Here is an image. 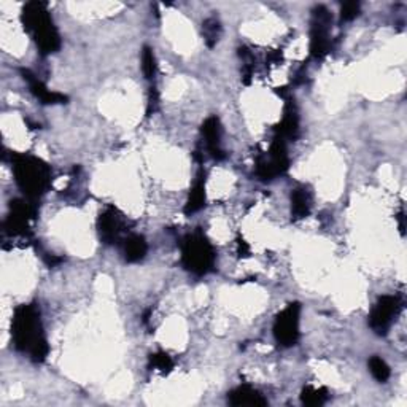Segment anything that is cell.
I'll return each mask as SVG.
<instances>
[{
	"mask_svg": "<svg viewBox=\"0 0 407 407\" xmlns=\"http://www.w3.org/2000/svg\"><path fill=\"white\" fill-rule=\"evenodd\" d=\"M204 205H205V174H204V170L200 169L198 172L196 182H194L191 191H189V196L185 205V214L186 215L196 214V212L202 209Z\"/></svg>",
	"mask_w": 407,
	"mask_h": 407,
	"instance_id": "16",
	"label": "cell"
},
{
	"mask_svg": "<svg viewBox=\"0 0 407 407\" xmlns=\"http://www.w3.org/2000/svg\"><path fill=\"white\" fill-rule=\"evenodd\" d=\"M21 22L42 54H51L61 48L59 32L56 29L47 3H26L21 11Z\"/></svg>",
	"mask_w": 407,
	"mask_h": 407,
	"instance_id": "3",
	"label": "cell"
},
{
	"mask_svg": "<svg viewBox=\"0 0 407 407\" xmlns=\"http://www.w3.org/2000/svg\"><path fill=\"white\" fill-rule=\"evenodd\" d=\"M299 303H292L287 305L274 321V337L282 347H293L299 341Z\"/></svg>",
	"mask_w": 407,
	"mask_h": 407,
	"instance_id": "7",
	"label": "cell"
},
{
	"mask_svg": "<svg viewBox=\"0 0 407 407\" xmlns=\"http://www.w3.org/2000/svg\"><path fill=\"white\" fill-rule=\"evenodd\" d=\"M216 253L214 245L200 231H194L182 242V264L191 274L202 277L215 269Z\"/></svg>",
	"mask_w": 407,
	"mask_h": 407,
	"instance_id": "4",
	"label": "cell"
},
{
	"mask_svg": "<svg viewBox=\"0 0 407 407\" xmlns=\"http://www.w3.org/2000/svg\"><path fill=\"white\" fill-rule=\"evenodd\" d=\"M287 105L283 110V118L276 126V136L283 138V141H296L298 132H299V116L298 109L294 105L292 97H285Z\"/></svg>",
	"mask_w": 407,
	"mask_h": 407,
	"instance_id": "12",
	"label": "cell"
},
{
	"mask_svg": "<svg viewBox=\"0 0 407 407\" xmlns=\"http://www.w3.org/2000/svg\"><path fill=\"white\" fill-rule=\"evenodd\" d=\"M401 310V299L398 296H387L378 298V301L372 309L369 315V326L372 331L378 336H385L390 328H392L393 321L397 320V317Z\"/></svg>",
	"mask_w": 407,
	"mask_h": 407,
	"instance_id": "8",
	"label": "cell"
},
{
	"mask_svg": "<svg viewBox=\"0 0 407 407\" xmlns=\"http://www.w3.org/2000/svg\"><path fill=\"white\" fill-rule=\"evenodd\" d=\"M228 401L231 406H266L267 401L263 398L258 390H255L248 385L237 387L228 393Z\"/></svg>",
	"mask_w": 407,
	"mask_h": 407,
	"instance_id": "14",
	"label": "cell"
},
{
	"mask_svg": "<svg viewBox=\"0 0 407 407\" xmlns=\"http://www.w3.org/2000/svg\"><path fill=\"white\" fill-rule=\"evenodd\" d=\"M369 371L377 382L383 383L390 378V366L378 356H372L369 360Z\"/></svg>",
	"mask_w": 407,
	"mask_h": 407,
	"instance_id": "23",
	"label": "cell"
},
{
	"mask_svg": "<svg viewBox=\"0 0 407 407\" xmlns=\"http://www.w3.org/2000/svg\"><path fill=\"white\" fill-rule=\"evenodd\" d=\"M312 196L308 188L299 186L292 193V216L293 220H303L310 214Z\"/></svg>",
	"mask_w": 407,
	"mask_h": 407,
	"instance_id": "17",
	"label": "cell"
},
{
	"mask_svg": "<svg viewBox=\"0 0 407 407\" xmlns=\"http://www.w3.org/2000/svg\"><path fill=\"white\" fill-rule=\"evenodd\" d=\"M360 15V3L358 2H345L341 7V19L342 21H353Z\"/></svg>",
	"mask_w": 407,
	"mask_h": 407,
	"instance_id": "24",
	"label": "cell"
},
{
	"mask_svg": "<svg viewBox=\"0 0 407 407\" xmlns=\"http://www.w3.org/2000/svg\"><path fill=\"white\" fill-rule=\"evenodd\" d=\"M239 58H241L242 63H244L242 80H244L245 85H250V81H252V75H253V72L256 69L255 56L247 47H241V48H239Z\"/></svg>",
	"mask_w": 407,
	"mask_h": 407,
	"instance_id": "20",
	"label": "cell"
},
{
	"mask_svg": "<svg viewBox=\"0 0 407 407\" xmlns=\"http://www.w3.org/2000/svg\"><path fill=\"white\" fill-rule=\"evenodd\" d=\"M333 16L326 7L317 5L312 10L310 21V58L321 61L330 53V29Z\"/></svg>",
	"mask_w": 407,
	"mask_h": 407,
	"instance_id": "5",
	"label": "cell"
},
{
	"mask_svg": "<svg viewBox=\"0 0 407 407\" xmlns=\"http://www.w3.org/2000/svg\"><path fill=\"white\" fill-rule=\"evenodd\" d=\"M202 137H204V142H205V148H207V152L210 153V156L216 161H223L226 158V153L225 150L221 147V122L220 120L216 118V116H210L204 121L202 125Z\"/></svg>",
	"mask_w": 407,
	"mask_h": 407,
	"instance_id": "10",
	"label": "cell"
},
{
	"mask_svg": "<svg viewBox=\"0 0 407 407\" xmlns=\"http://www.w3.org/2000/svg\"><path fill=\"white\" fill-rule=\"evenodd\" d=\"M142 70L147 80H154L156 72H158V64H156V56L153 48L143 47L142 51Z\"/></svg>",
	"mask_w": 407,
	"mask_h": 407,
	"instance_id": "21",
	"label": "cell"
},
{
	"mask_svg": "<svg viewBox=\"0 0 407 407\" xmlns=\"http://www.w3.org/2000/svg\"><path fill=\"white\" fill-rule=\"evenodd\" d=\"M11 337L15 349L29 355L33 363H43L47 360L49 347L40 320V310L35 304H22L16 308L11 323Z\"/></svg>",
	"mask_w": 407,
	"mask_h": 407,
	"instance_id": "1",
	"label": "cell"
},
{
	"mask_svg": "<svg viewBox=\"0 0 407 407\" xmlns=\"http://www.w3.org/2000/svg\"><path fill=\"white\" fill-rule=\"evenodd\" d=\"M21 75L24 78V81L29 85L31 93L35 96L42 104L47 105H56V104H67L69 97L64 96L61 93L49 91L48 86L38 78L35 74H32L29 69H21Z\"/></svg>",
	"mask_w": 407,
	"mask_h": 407,
	"instance_id": "11",
	"label": "cell"
},
{
	"mask_svg": "<svg viewBox=\"0 0 407 407\" xmlns=\"http://www.w3.org/2000/svg\"><path fill=\"white\" fill-rule=\"evenodd\" d=\"M150 367H154L163 374H169L174 369V361L166 352H156L150 355Z\"/></svg>",
	"mask_w": 407,
	"mask_h": 407,
	"instance_id": "22",
	"label": "cell"
},
{
	"mask_svg": "<svg viewBox=\"0 0 407 407\" xmlns=\"http://www.w3.org/2000/svg\"><path fill=\"white\" fill-rule=\"evenodd\" d=\"M237 255L241 256V258H247V256H250V245L245 242L242 237L237 239Z\"/></svg>",
	"mask_w": 407,
	"mask_h": 407,
	"instance_id": "26",
	"label": "cell"
},
{
	"mask_svg": "<svg viewBox=\"0 0 407 407\" xmlns=\"http://www.w3.org/2000/svg\"><path fill=\"white\" fill-rule=\"evenodd\" d=\"M127 228V221L125 215L121 214L118 209L109 207L105 209L102 214L99 215L97 220V232L100 241L104 244H116L122 239V234H125Z\"/></svg>",
	"mask_w": 407,
	"mask_h": 407,
	"instance_id": "9",
	"label": "cell"
},
{
	"mask_svg": "<svg viewBox=\"0 0 407 407\" xmlns=\"http://www.w3.org/2000/svg\"><path fill=\"white\" fill-rule=\"evenodd\" d=\"M221 24L216 18H207L202 22V37L209 48H214L220 40Z\"/></svg>",
	"mask_w": 407,
	"mask_h": 407,
	"instance_id": "18",
	"label": "cell"
},
{
	"mask_svg": "<svg viewBox=\"0 0 407 407\" xmlns=\"http://www.w3.org/2000/svg\"><path fill=\"white\" fill-rule=\"evenodd\" d=\"M35 202L29 199H15L10 202V214L3 223V231L11 237L27 236L29 234L31 221L35 218Z\"/></svg>",
	"mask_w": 407,
	"mask_h": 407,
	"instance_id": "6",
	"label": "cell"
},
{
	"mask_svg": "<svg viewBox=\"0 0 407 407\" xmlns=\"http://www.w3.org/2000/svg\"><path fill=\"white\" fill-rule=\"evenodd\" d=\"M328 399L326 388H315V387H305L301 393V403L310 407L323 406Z\"/></svg>",
	"mask_w": 407,
	"mask_h": 407,
	"instance_id": "19",
	"label": "cell"
},
{
	"mask_svg": "<svg viewBox=\"0 0 407 407\" xmlns=\"http://www.w3.org/2000/svg\"><path fill=\"white\" fill-rule=\"evenodd\" d=\"M399 230H401V232L404 234V214L403 212L399 214Z\"/></svg>",
	"mask_w": 407,
	"mask_h": 407,
	"instance_id": "27",
	"label": "cell"
},
{
	"mask_svg": "<svg viewBox=\"0 0 407 407\" xmlns=\"http://www.w3.org/2000/svg\"><path fill=\"white\" fill-rule=\"evenodd\" d=\"M158 105H159V93L156 86L150 88V93H148V105H147V116H152L156 110H158Z\"/></svg>",
	"mask_w": 407,
	"mask_h": 407,
	"instance_id": "25",
	"label": "cell"
},
{
	"mask_svg": "<svg viewBox=\"0 0 407 407\" xmlns=\"http://www.w3.org/2000/svg\"><path fill=\"white\" fill-rule=\"evenodd\" d=\"M122 250H125V258L127 263H137L142 261L148 252V244L143 236L131 234L122 239Z\"/></svg>",
	"mask_w": 407,
	"mask_h": 407,
	"instance_id": "15",
	"label": "cell"
},
{
	"mask_svg": "<svg viewBox=\"0 0 407 407\" xmlns=\"http://www.w3.org/2000/svg\"><path fill=\"white\" fill-rule=\"evenodd\" d=\"M266 159L271 164V169L276 177L285 174L289 167L287 141L274 136V141H272L269 148V156H266Z\"/></svg>",
	"mask_w": 407,
	"mask_h": 407,
	"instance_id": "13",
	"label": "cell"
},
{
	"mask_svg": "<svg viewBox=\"0 0 407 407\" xmlns=\"http://www.w3.org/2000/svg\"><path fill=\"white\" fill-rule=\"evenodd\" d=\"M13 175L26 199L37 202L51 186V169L40 158L32 154L11 153Z\"/></svg>",
	"mask_w": 407,
	"mask_h": 407,
	"instance_id": "2",
	"label": "cell"
}]
</instances>
